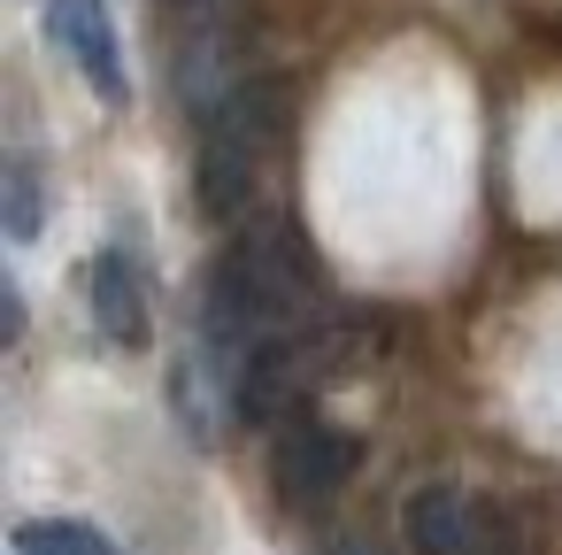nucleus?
Segmentation results:
<instances>
[{
  "label": "nucleus",
  "mask_w": 562,
  "mask_h": 555,
  "mask_svg": "<svg viewBox=\"0 0 562 555\" xmlns=\"http://www.w3.org/2000/svg\"><path fill=\"white\" fill-rule=\"evenodd\" d=\"M93 317H101L109 340L147 347V301H139V278H132L124 255H101V263H93Z\"/></svg>",
  "instance_id": "6"
},
{
  "label": "nucleus",
  "mask_w": 562,
  "mask_h": 555,
  "mask_svg": "<svg viewBox=\"0 0 562 555\" xmlns=\"http://www.w3.org/2000/svg\"><path fill=\"white\" fill-rule=\"evenodd\" d=\"M47 32H55V47L78 63V78H86L109 109L132 101V78H124V55H116V32H109V9H101V0H47Z\"/></svg>",
  "instance_id": "5"
},
{
  "label": "nucleus",
  "mask_w": 562,
  "mask_h": 555,
  "mask_svg": "<svg viewBox=\"0 0 562 555\" xmlns=\"http://www.w3.org/2000/svg\"><path fill=\"white\" fill-rule=\"evenodd\" d=\"M270 478L293 509H324L347 478H355V440L324 417H285L278 447H270Z\"/></svg>",
  "instance_id": "4"
},
{
  "label": "nucleus",
  "mask_w": 562,
  "mask_h": 555,
  "mask_svg": "<svg viewBox=\"0 0 562 555\" xmlns=\"http://www.w3.org/2000/svg\"><path fill=\"white\" fill-rule=\"evenodd\" d=\"M40 232V186H32V170L16 163L9 170V240H32Z\"/></svg>",
  "instance_id": "8"
},
{
  "label": "nucleus",
  "mask_w": 562,
  "mask_h": 555,
  "mask_svg": "<svg viewBox=\"0 0 562 555\" xmlns=\"http://www.w3.org/2000/svg\"><path fill=\"white\" fill-rule=\"evenodd\" d=\"M278 140H285V86H239L201 132V209L239 217Z\"/></svg>",
  "instance_id": "2"
},
{
  "label": "nucleus",
  "mask_w": 562,
  "mask_h": 555,
  "mask_svg": "<svg viewBox=\"0 0 562 555\" xmlns=\"http://www.w3.org/2000/svg\"><path fill=\"white\" fill-rule=\"evenodd\" d=\"M16 555H124L109 547L93 524H63V517H40V524H16Z\"/></svg>",
  "instance_id": "7"
},
{
  "label": "nucleus",
  "mask_w": 562,
  "mask_h": 555,
  "mask_svg": "<svg viewBox=\"0 0 562 555\" xmlns=\"http://www.w3.org/2000/svg\"><path fill=\"white\" fill-rule=\"evenodd\" d=\"M401 532H408L416 555H508V524L454 478L416 486L408 509H401Z\"/></svg>",
  "instance_id": "3"
},
{
  "label": "nucleus",
  "mask_w": 562,
  "mask_h": 555,
  "mask_svg": "<svg viewBox=\"0 0 562 555\" xmlns=\"http://www.w3.org/2000/svg\"><path fill=\"white\" fill-rule=\"evenodd\" d=\"M308 286H316L308 247H301L285 224H255V232H239V240L216 255V270H209V309H201L209 347H216L209 363L239 378L247 355H262L270 340H293L285 324L308 309Z\"/></svg>",
  "instance_id": "1"
}]
</instances>
